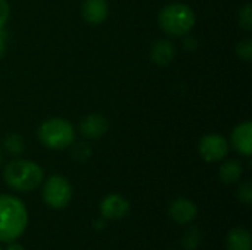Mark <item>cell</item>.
Wrapping results in <instances>:
<instances>
[{
	"label": "cell",
	"mask_w": 252,
	"mask_h": 250,
	"mask_svg": "<svg viewBox=\"0 0 252 250\" xmlns=\"http://www.w3.org/2000/svg\"><path fill=\"white\" fill-rule=\"evenodd\" d=\"M28 225L25 205L15 196L0 194V242L10 243L21 237Z\"/></svg>",
	"instance_id": "6da1fadb"
},
{
	"label": "cell",
	"mask_w": 252,
	"mask_h": 250,
	"mask_svg": "<svg viewBox=\"0 0 252 250\" xmlns=\"http://www.w3.org/2000/svg\"><path fill=\"white\" fill-rule=\"evenodd\" d=\"M43 169L31 161L15 159L4 168L3 177L6 184L16 192H31L43 181Z\"/></svg>",
	"instance_id": "7a4b0ae2"
},
{
	"label": "cell",
	"mask_w": 252,
	"mask_h": 250,
	"mask_svg": "<svg viewBox=\"0 0 252 250\" xmlns=\"http://www.w3.org/2000/svg\"><path fill=\"white\" fill-rule=\"evenodd\" d=\"M158 21L165 34L171 37H183L192 31L196 18L190 6L183 3H171L159 12Z\"/></svg>",
	"instance_id": "3957f363"
},
{
	"label": "cell",
	"mask_w": 252,
	"mask_h": 250,
	"mask_svg": "<svg viewBox=\"0 0 252 250\" xmlns=\"http://www.w3.org/2000/svg\"><path fill=\"white\" fill-rule=\"evenodd\" d=\"M75 131L71 122L62 118L44 121L38 128V140L49 149L61 150L74 143Z\"/></svg>",
	"instance_id": "277c9868"
},
{
	"label": "cell",
	"mask_w": 252,
	"mask_h": 250,
	"mask_svg": "<svg viewBox=\"0 0 252 250\" xmlns=\"http://www.w3.org/2000/svg\"><path fill=\"white\" fill-rule=\"evenodd\" d=\"M72 196L69 181L62 175H52L43 187V200L52 209H63Z\"/></svg>",
	"instance_id": "5b68a950"
},
{
	"label": "cell",
	"mask_w": 252,
	"mask_h": 250,
	"mask_svg": "<svg viewBox=\"0 0 252 250\" xmlns=\"http://www.w3.org/2000/svg\"><path fill=\"white\" fill-rule=\"evenodd\" d=\"M229 143L219 134H207L199 141V155L207 162H219L226 158Z\"/></svg>",
	"instance_id": "8992f818"
},
{
	"label": "cell",
	"mask_w": 252,
	"mask_h": 250,
	"mask_svg": "<svg viewBox=\"0 0 252 250\" xmlns=\"http://www.w3.org/2000/svg\"><path fill=\"white\" fill-rule=\"evenodd\" d=\"M130 203L120 194H109L100 203V214L106 220H120L127 215Z\"/></svg>",
	"instance_id": "52a82bcc"
},
{
	"label": "cell",
	"mask_w": 252,
	"mask_h": 250,
	"mask_svg": "<svg viewBox=\"0 0 252 250\" xmlns=\"http://www.w3.org/2000/svg\"><path fill=\"white\" fill-rule=\"evenodd\" d=\"M108 128H109L108 119L99 113L87 115L80 122V134L83 137H87V139H99L103 134H106Z\"/></svg>",
	"instance_id": "ba28073f"
},
{
	"label": "cell",
	"mask_w": 252,
	"mask_h": 250,
	"mask_svg": "<svg viewBox=\"0 0 252 250\" xmlns=\"http://www.w3.org/2000/svg\"><path fill=\"white\" fill-rule=\"evenodd\" d=\"M232 144L235 150L244 156L252 153V124L250 121L241 122L232 133Z\"/></svg>",
	"instance_id": "9c48e42d"
},
{
	"label": "cell",
	"mask_w": 252,
	"mask_h": 250,
	"mask_svg": "<svg viewBox=\"0 0 252 250\" xmlns=\"http://www.w3.org/2000/svg\"><path fill=\"white\" fill-rule=\"evenodd\" d=\"M198 215V208L188 199H176L170 205V217L177 224H189Z\"/></svg>",
	"instance_id": "30bf717a"
},
{
	"label": "cell",
	"mask_w": 252,
	"mask_h": 250,
	"mask_svg": "<svg viewBox=\"0 0 252 250\" xmlns=\"http://www.w3.org/2000/svg\"><path fill=\"white\" fill-rule=\"evenodd\" d=\"M81 13L86 22L92 25H99L108 16V1L106 0H84Z\"/></svg>",
	"instance_id": "8fae6325"
},
{
	"label": "cell",
	"mask_w": 252,
	"mask_h": 250,
	"mask_svg": "<svg viewBox=\"0 0 252 250\" xmlns=\"http://www.w3.org/2000/svg\"><path fill=\"white\" fill-rule=\"evenodd\" d=\"M176 57V46L168 40H158L151 47V59L154 63L164 66Z\"/></svg>",
	"instance_id": "7c38bea8"
},
{
	"label": "cell",
	"mask_w": 252,
	"mask_h": 250,
	"mask_svg": "<svg viewBox=\"0 0 252 250\" xmlns=\"http://www.w3.org/2000/svg\"><path fill=\"white\" fill-rule=\"evenodd\" d=\"M226 248L227 250H252L251 233L244 227L230 230L226 239Z\"/></svg>",
	"instance_id": "4fadbf2b"
},
{
	"label": "cell",
	"mask_w": 252,
	"mask_h": 250,
	"mask_svg": "<svg viewBox=\"0 0 252 250\" xmlns=\"http://www.w3.org/2000/svg\"><path fill=\"white\" fill-rule=\"evenodd\" d=\"M219 175H220L221 181L226 183V184L236 183V181L241 178V175H242V165H241V162L236 161V159H229V161H226V162L220 167Z\"/></svg>",
	"instance_id": "5bb4252c"
},
{
	"label": "cell",
	"mask_w": 252,
	"mask_h": 250,
	"mask_svg": "<svg viewBox=\"0 0 252 250\" xmlns=\"http://www.w3.org/2000/svg\"><path fill=\"white\" fill-rule=\"evenodd\" d=\"M3 147L4 150L9 153V155H21L24 152V147H25V143H24V139L18 134H10L7 136L4 140H3Z\"/></svg>",
	"instance_id": "9a60e30c"
},
{
	"label": "cell",
	"mask_w": 252,
	"mask_h": 250,
	"mask_svg": "<svg viewBox=\"0 0 252 250\" xmlns=\"http://www.w3.org/2000/svg\"><path fill=\"white\" fill-rule=\"evenodd\" d=\"M201 243V231L199 228L193 227V228H189L185 236H183V246L188 250L196 249Z\"/></svg>",
	"instance_id": "2e32d148"
},
{
	"label": "cell",
	"mask_w": 252,
	"mask_h": 250,
	"mask_svg": "<svg viewBox=\"0 0 252 250\" xmlns=\"http://www.w3.org/2000/svg\"><path fill=\"white\" fill-rule=\"evenodd\" d=\"M72 144H74V143H72ZM71 155H72V158H74L75 161L84 162V161H87V159L90 158L92 150H90V147H89L86 143H75V144L72 146Z\"/></svg>",
	"instance_id": "e0dca14e"
},
{
	"label": "cell",
	"mask_w": 252,
	"mask_h": 250,
	"mask_svg": "<svg viewBox=\"0 0 252 250\" xmlns=\"http://www.w3.org/2000/svg\"><path fill=\"white\" fill-rule=\"evenodd\" d=\"M236 55H238V57H241L242 60H245V62H251V59H252L251 38H247V40H242L241 43H238V46H236Z\"/></svg>",
	"instance_id": "ac0fdd59"
},
{
	"label": "cell",
	"mask_w": 252,
	"mask_h": 250,
	"mask_svg": "<svg viewBox=\"0 0 252 250\" xmlns=\"http://www.w3.org/2000/svg\"><path fill=\"white\" fill-rule=\"evenodd\" d=\"M239 25L245 31L252 29V6L247 3L241 10H239Z\"/></svg>",
	"instance_id": "d6986e66"
},
{
	"label": "cell",
	"mask_w": 252,
	"mask_h": 250,
	"mask_svg": "<svg viewBox=\"0 0 252 250\" xmlns=\"http://www.w3.org/2000/svg\"><path fill=\"white\" fill-rule=\"evenodd\" d=\"M238 197L242 203L251 205L252 203V186L251 181H245L238 189Z\"/></svg>",
	"instance_id": "ffe728a7"
},
{
	"label": "cell",
	"mask_w": 252,
	"mask_h": 250,
	"mask_svg": "<svg viewBox=\"0 0 252 250\" xmlns=\"http://www.w3.org/2000/svg\"><path fill=\"white\" fill-rule=\"evenodd\" d=\"M9 13H10V9H9V4L6 0H0V28H3L9 19Z\"/></svg>",
	"instance_id": "44dd1931"
},
{
	"label": "cell",
	"mask_w": 252,
	"mask_h": 250,
	"mask_svg": "<svg viewBox=\"0 0 252 250\" xmlns=\"http://www.w3.org/2000/svg\"><path fill=\"white\" fill-rule=\"evenodd\" d=\"M6 41H7V32L3 28H0V59L6 53Z\"/></svg>",
	"instance_id": "7402d4cb"
},
{
	"label": "cell",
	"mask_w": 252,
	"mask_h": 250,
	"mask_svg": "<svg viewBox=\"0 0 252 250\" xmlns=\"http://www.w3.org/2000/svg\"><path fill=\"white\" fill-rule=\"evenodd\" d=\"M196 46H198V41H196V40H193V38H186V40H185V49H186V50L192 52V50L196 49Z\"/></svg>",
	"instance_id": "603a6c76"
},
{
	"label": "cell",
	"mask_w": 252,
	"mask_h": 250,
	"mask_svg": "<svg viewBox=\"0 0 252 250\" xmlns=\"http://www.w3.org/2000/svg\"><path fill=\"white\" fill-rule=\"evenodd\" d=\"M6 250H25L21 245H18V243H13V242H10L9 245H7V249Z\"/></svg>",
	"instance_id": "cb8c5ba5"
},
{
	"label": "cell",
	"mask_w": 252,
	"mask_h": 250,
	"mask_svg": "<svg viewBox=\"0 0 252 250\" xmlns=\"http://www.w3.org/2000/svg\"><path fill=\"white\" fill-rule=\"evenodd\" d=\"M1 159H3V156H1V152H0V165H1Z\"/></svg>",
	"instance_id": "d4e9b609"
},
{
	"label": "cell",
	"mask_w": 252,
	"mask_h": 250,
	"mask_svg": "<svg viewBox=\"0 0 252 250\" xmlns=\"http://www.w3.org/2000/svg\"><path fill=\"white\" fill-rule=\"evenodd\" d=\"M0 250H1V248H0Z\"/></svg>",
	"instance_id": "484cf974"
}]
</instances>
